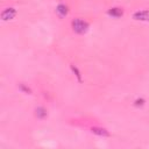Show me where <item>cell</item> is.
I'll list each match as a JSON object with an SVG mask.
<instances>
[{"label": "cell", "mask_w": 149, "mask_h": 149, "mask_svg": "<svg viewBox=\"0 0 149 149\" xmlns=\"http://www.w3.org/2000/svg\"><path fill=\"white\" fill-rule=\"evenodd\" d=\"M92 132L95 133V134H99V135H101V136H107V135H108V133H107L106 129H104V128H97V127H94V128H92Z\"/></svg>", "instance_id": "52a82bcc"}, {"label": "cell", "mask_w": 149, "mask_h": 149, "mask_svg": "<svg viewBox=\"0 0 149 149\" xmlns=\"http://www.w3.org/2000/svg\"><path fill=\"white\" fill-rule=\"evenodd\" d=\"M134 17L136 20H146L149 21V10H141V12H136L134 14Z\"/></svg>", "instance_id": "3957f363"}, {"label": "cell", "mask_w": 149, "mask_h": 149, "mask_svg": "<svg viewBox=\"0 0 149 149\" xmlns=\"http://www.w3.org/2000/svg\"><path fill=\"white\" fill-rule=\"evenodd\" d=\"M108 14L112 15L113 17H119V16H121V15L123 14V10H122L121 8L114 7V8H111V9L108 10Z\"/></svg>", "instance_id": "5b68a950"}, {"label": "cell", "mask_w": 149, "mask_h": 149, "mask_svg": "<svg viewBox=\"0 0 149 149\" xmlns=\"http://www.w3.org/2000/svg\"><path fill=\"white\" fill-rule=\"evenodd\" d=\"M71 26H72L73 31H76L78 34H84L88 29V23L85 20H81V19H74L71 22Z\"/></svg>", "instance_id": "6da1fadb"}, {"label": "cell", "mask_w": 149, "mask_h": 149, "mask_svg": "<svg viewBox=\"0 0 149 149\" xmlns=\"http://www.w3.org/2000/svg\"><path fill=\"white\" fill-rule=\"evenodd\" d=\"M15 15H16V10H15L13 7H7V8H5V9L1 12V19H2L3 21L10 20V19H13Z\"/></svg>", "instance_id": "7a4b0ae2"}, {"label": "cell", "mask_w": 149, "mask_h": 149, "mask_svg": "<svg viewBox=\"0 0 149 149\" xmlns=\"http://www.w3.org/2000/svg\"><path fill=\"white\" fill-rule=\"evenodd\" d=\"M56 12L59 14V16H65L69 13V7L66 5H64V3H59L56 7Z\"/></svg>", "instance_id": "277c9868"}, {"label": "cell", "mask_w": 149, "mask_h": 149, "mask_svg": "<svg viewBox=\"0 0 149 149\" xmlns=\"http://www.w3.org/2000/svg\"><path fill=\"white\" fill-rule=\"evenodd\" d=\"M45 115H47V112H45V109H44L43 107H37V108H36V116H37V118L43 119Z\"/></svg>", "instance_id": "8992f818"}]
</instances>
